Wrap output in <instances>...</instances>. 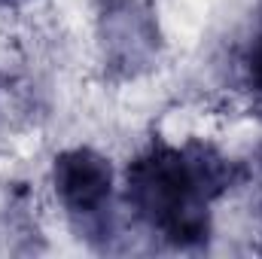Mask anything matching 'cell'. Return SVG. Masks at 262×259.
<instances>
[{
	"instance_id": "5b68a950",
	"label": "cell",
	"mask_w": 262,
	"mask_h": 259,
	"mask_svg": "<svg viewBox=\"0 0 262 259\" xmlns=\"http://www.w3.org/2000/svg\"><path fill=\"white\" fill-rule=\"evenodd\" d=\"M244 64H247V79H250L253 92L262 95V25H259V31L253 34V40H250V49H247Z\"/></svg>"
},
{
	"instance_id": "6da1fadb",
	"label": "cell",
	"mask_w": 262,
	"mask_h": 259,
	"mask_svg": "<svg viewBox=\"0 0 262 259\" xmlns=\"http://www.w3.org/2000/svg\"><path fill=\"white\" fill-rule=\"evenodd\" d=\"M131 210L174 247H198L210 238L207 198L195 189L183 149L152 143L128 165L125 174Z\"/></svg>"
},
{
	"instance_id": "7a4b0ae2",
	"label": "cell",
	"mask_w": 262,
	"mask_h": 259,
	"mask_svg": "<svg viewBox=\"0 0 262 259\" xmlns=\"http://www.w3.org/2000/svg\"><path fill=\"white\" fill-rule=\"evenodd\" d=\"M52 186L82 238L107 241L113 235V213H110L113 168L101 153L76 146L55 156Z\"/></svg>"
},
{
	"instance_id": "277c9868",
	"label": "cell",
	"mask_w": 262,
	"mask_h": 259,
	"mask_svg": "<svg viewBox=\"0 0 262 259\" xmlns=\"http://www.w3.org/2000/svg\"><path fill=\"white\" fill-rule=\"evenodd\" d=\"M183 162H186V171H189L195 189L207 201L216 198V195H223L235 183V165L220 149H213L210 143H201V140L189 143L183 149Z\"/></svg>"
},
{
	"instance_id": "8992f818",
	"label": "cell",
	"mask_w": 262,
	"mask_h": 259,
	"mask_svg": "<svg viewBox=\"0 0 262 259\" xmlns=\"http://www.w3.org/2000/svg\"><path fill=\"white\" fill-rule=\"evenodd\" d=\"M15 3H25V0H0V6H15Z\"/></svg>"
},
{
	"instance_id": "3957f363",
	"label": "cell",
	"mask_w": 262,
	"mask_h": 259,
	"mask_svg": "<svg viewBox=\"0 0 262 259\" xmlns=\"http://www.w3.org/2000/svg\"><path fill=\"white\" fill-rule=\"evenodd\" d=\"M104 64L113 76H140L156 64L162 34L156 12L143 0H110L98 25Z\"/></svg>"
}]
</instances>
